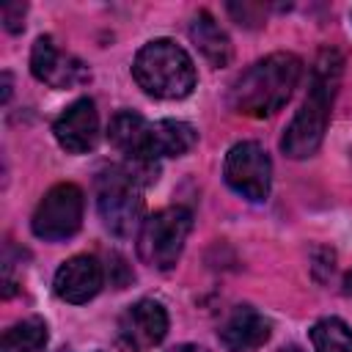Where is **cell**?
Listing matches in <instances>:
<instances>
[{
	"mask_svg": "<svg viewBox=\"0 0 352 352\" xmlns=\"http://www.w3.org/2000/svg\"><path fill=\"white\" fill-rule=\"evenodd\" d=\"M192 231V214L184 206H168L143 220L138 231V256L154 270H170Z\"/></svg>",
	"mask_w": 352,
	"mask_h": 352,
	"instance_id": "cell-5",
	"label": "cell"
},
{
	"mask_svg": "<svg viewBox=\"0 0 352 352\" xmlns=\"http://www.w3.org/2000/svg\"><path fill=\"white\" fill-rule=\"evenodd\" d=\"M102 283H104L102 264L96 261V256H88V253L72 256L55 272V294L66 302H74V305L96 297Z\"/></svg>",
	"mask_w": 352,
	"mask_h": 352,
	"instance_id": "cell-12",
	"label": "cell"
},
{
	"mask_svg": "<svg viewBox=\"0 0 352 352\" xmlns=\"http://www.w3.org/2000/svg\"><path fill=\"white\" fill-rule=\"evenodd\" d=\"M223 176L226 184L242 195L245 201H264L270 195V184H272V162L270 154L256 143V140H242L234 143L226 154V165H223Z\"/></svg>",
	"mask_w": 352,
	"mask_h": 352,
	"instance_id": "cell-7",
	"label": "cell"
},
{
	"mask_svg": "<svg viewBox=\"0 0 352 352\" xmlns=\"http://www.w3.org/2000/svg\"><path fill=\"white\" fill-rule=\"evenodd\" d=\"M168 352H206L204 346H198V344H176L173 349H168Z\"/></svg>",
	"mask_w": 352,
	"mask_h": 352,
	"instance_id": "cell-19",
	"label": "cell"
},
{
	"mask_svg": "<svg viewBox=\"0 0 352 352\" xmlns=\"http://www.w3.org/2000/svg\"><path fill=\"white\" fill-rule=\"evenodd\" d=\"M341 69H344V58L336 50H322L319 58L314 60L308 96H305V102L300 104L297 116L292 118V124L286 126V132L280 138V148L286 151V157L305 160L319 148V143L324 138V129H327L333 99L338 94Z\"/></svg>",
	"mask_w": 352,
	"mask_h": 352,
	"instance_id": "cell-1",
	"label": "cell"
},
{
	"mask_svg": "<svg viewBox=\"0 0 352 352\" xmlns=\"http://www.w3.org/2000/svg\"><path fill=\"white\" fill-rule=\"evenodd\" d=\"M272 324L264 314H258L250 305H236L228 319L220 324V344L226 352H256L270 341Z\"/></svg>",
	"mask_w": 352,
	"mask_h": 352,
	"instance_id": "cell-13",
	"label": "cell"
},
{
	"mask_svg": "<svg viewBox=\"0 0 352 352\" xmlns=\"http://www.w3.org/2000/svg\"><path fill=\"white\" fill-rule=\"evenodd\" d=\"M198 135L187 121L162 118L154 121V154L160 157H182L195 146Z\"/></svg>",
	"mask_w": 352,
	"mask_h": 352,
	"instance_id": "cell-15",
	"label": "cell"
},
{
	"mask_svg": "<svg viewBox=\"0 0 352 352\" xmlns=\"http://www.w3.org/2000/svg\"><path fill=\"white\" fill-rule=\"evenodd\" d=\"M168 333V311L157 300H138L118 319V344L126 352H148Z\"/></svg>",
	"mask_w": 352,
	"mask_h": 352,
	"instance_id": "cell-9",
	"label": "cell"
},
{
	"mask_svg": "<svg viewBox=\"0 0 352 352\" xmlns=\"http://www.w3.org/2000/svg\"><path fill=\"white\" fill-rule=\"evenodd\" d=\"M190 38H192V44L201 50V55L212 66H228L231 63V55H234L231 38H228V33L217 25V19L209 11H198L192 16V22H190Z\"/></svg>",
	"mask_w": 352,
	"mask_h": 352,
	"instance_id": "cell-14",
	"label": "cell"
},
{
	"mask_svg": "<svg viewBox=\"0 0 352 352\" xmlns=\"http://www.w3.org/2000/svg\"><path fill=\"white\" fill-rule=\"evenodd\" d=\"M132 77L154 99H184L198 80L192 58L170 38L143 44L135 55Z\"/></svg>",
	"mask_w": 352,
	"mask_h": 352,
	"instance_id": "cell-3",
	"label": "cell"
},
{
	"mask_svg": "<svg viewBox=\"0 0 352 352\" xmlns=\"http://www.w3.org/2000/svg\"><path fill=\"white\" fill-rule=\"evenodd\" d=\"M107 140L129 160V162H157L154 154V124L140 113L121 110L110 118Z\"/></svg>",
	"mask_w": 352,
	"mask_h": 352,
	"instance_id": "cell-11",
	"label": "cell"
},
{
	"mask_svg": "<svg viewBox=\"0 0 352 352\" xmlns=\"http://www.w3.org/2000/svg\"><path fill=\"white\" fill-rule=\"evenodd\" d=\"M311 344L316 352H352V330L336 316H324L311 327Z\"/></svg>",
	"mask_w": 352,
	"mask_h": 352,
	"instance_id": "cell-17",
	"label": "cell"
},
{
	"mask_svg": "<svg viewBox=\"0 0 352 352\" xmlns=\"http://www.w3.org/2000/svg\"><path fill=\"white\" fill-rule=\"evenodd\" d=\"M143 182L126 168L113 165L96 179V209L104 228L116 236H132L143 226Z\"/></svg>",
	"mask_w": 352,
	"mask_h": 352,
	"instance_id": "cell-4",
	"label": "cell"
},
{
	"mask_svg": "<svg viewBox=\"0 0 352 352\" xmlns=\"http://www.w3.org/2000/svg\"><path fill=\"white\" fill-rule=\"evenodd\" d=\"M30 72L38 82H44L50 88H77L91 80L88 66L77 55L60 50L52 36L36 38V44L30 50Z\"/></svg>",
	"mask_w": 352,
	"mask_h": 352,
	"instance_id": "cell-8",
	"label": "cell"
},
{
	"mask_svg": "<svg viewBox=\"0 0 352 352\" xmlns=\"http://www.w3.org/2000/svg\"><path fill=\"white\" fill-rule=\"evenodd\" d=\"M280 352H302V349H300V346H283Z\"/></svg>",
	"mask_w": 352,
	"mask_h": 352,
	"instance_id": "cell-21",
	"label": "cell"
},
{
	"mask_svg": "<svg viewBox=\"0 0 352 352\" xmlns=\"http://www.w3.org/2000/svg\"><path fill=\"white\" fill-rule=\"evenodd\" d=\"M44 344H47V324L38 316H30L3 333L0 352H41Z\"/></svg>",
	"mask_w": 352,
	"mask_h": 352,
	"instance_id": "cell-16",
	"label": "cell"
},
{
	"mask_svg": "<svg viewBox=\"0 0 352 352\" xmlns=\"http://www.w3.org/2000/svg\"><path fill=\"white\" fill-rule=\"evenodd\" d=\"M344 283H346V292H349V294H352V272H349V275H346V280H344Z\"/></svg>",
	"mask_w": 352,
	"mask_h": 352,
	"instance_id": "cell-20",
	"label": "cell"
},
{
	"mask_svg": "<svg viewBox=\"0 0 352 352\" xmlns=\"http://www.w3.org/2000/svg\"><path fill=\"white\" fill-rule=\"evenodd\" d=\"M22 19H25V6H22V3H11V6H6V8H3L6 30H11V33L22 30V25H25Z\"/></svg>",
	"mask_w": 352,
	"mask_h": 352,
	"instance_id": "cell-18",
	"label": "cell"
},
{
	"mask_svg": "<svg viewBox=\"0 0 352 352\" xmlns=\"http://www.w3.org/2000/svg\"><path fill=\"white\" fill-rule=\"evenodd\" d=\"M82 190L72 182L55 184L44 192V198L38 201L36 212H33V234L44 242H60L77 234V228L82 226Z\"/></svg>",
	"mask_w": 352,
	"mask_h": 352,
	"instance_id": "cell-6",
	"label": "cell"
},
{
	"mask_svg": "<svg viewBox=\"0 0 352 352\" xmlns=\"http://www.w3.org/2000/svg\"><path fill=\"white\" fill-rule=\"evenodd\" d=\"M302 77V60L292 52H272L253 66H248L234 88H231V104L242 116L264 118L278 113L294 94L297 82Z\"/></svg>",
	"mask_w": 352,
	"mask_h": 352,
	"instance_id": "cell-2",
	"label": "cell"
},
{
	"mask_svg": "<svg viewBox=\"0 0 352 352\" xmlns=\"http://www.w3.org/2000/svg\"><path fill=\"white\" fill-rule=\"evenodd\" d=\"M55 140L60 143V148H66L69 154H85L96 146L99 138V116H96V104L91 99H77L74 104H69L52 124Z\"/></svg>",
	"mask_w": 352,
	"mask_h": 352,
	"instance_id": "cell-10",
	"label": "cell"
}]
</instances>
